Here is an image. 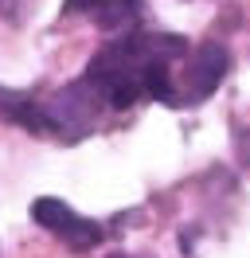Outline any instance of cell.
I'll use <instances>...</instances> for the list:
<instances>
[{"instance_id":"5","label":"cell","mask_w":250,"mask_h":258,"mask_svg":"<svg viewBox=\"0 0 250 258\" xmlns=\"http://www.w3.org/2000/svg\"><path fill=\"white\" fill-rule=\"evenodd\" d=\"M28 4H31V0H0V16H4V20H12V24H20Z\"/></svg>"},{"instance_id":"2","label":"cell","mask_w":250,"mask_h":258,"mask_svg":"<svg viewBox=\"0 0 250 258\" xmlns=\"http://www.w3.org/2000/svg\"><path fill=\"white\" fill-rule=\"evenodd\" d=\"M227 67H231V55H227L223 43L207 39L200 47H192L188 59L180 63V71H176V79H172V90H168V102H164V106H172V110L203 106L207 98L215 94V86L223 82Z\"/></svg>"},{"instance_id":"4","label":"cell","mask_w":250,"mask_h":258,"mask_svg":"<svg viewBox=\"0 0 250 258\" xmlns=\"http://www.w3.org/2000/svg\"><path fill=\"white\" fill-rule=\"evenodd\" d=\"M67 16H86L90 24L106 28V32H129L141 24L145 4L141 0H67L62 4Z\"/></svg>"},{"instance_id":"3","label":"cell","mask_w":250,"mask_h":258,"mask_svg":"<svg viewBox=\"0 0 250 258\" xmlns=\"http://www.w3.org/2000/svg\"><path fill=\"white\" fill-rule=\"evenodd\" d=\"M31 219L43 227V231H51L59 242H67L71 250H90L98 242H106V227L86 219V215H78L75 208H67L55 196H39L31 204Z\"/></svg>"},{"instance_id":"6","label":"cell","mask_w":250,"mask_h":258,"mask_svg":"<svg viewBox=\"0 0 250 258\" xmlns=\"http://www.w3.org/2000/svg\"><path fill=\"white\" fill-rule=\"evenodd\" d=\"M109 258H129V254H109Z\"/></svg>"},{"instance_id":"1","label":"cell","mask_w":250,"mask_h":258,"mask_svg":"<svg viewBox=\"0 0 250 258\" xmlns=\"http://www.w3.org/2000/svg\"><path fill=\"white\" fill-rule=\"evenodd\" d=\"M188 51H192V43L184 35L129 28L125 35L109 39L102 51L90 55L82 82L98 94L106 110H129L145 98L168 102L172 79L188 59Z\"/></svg>"}]
</instances>
